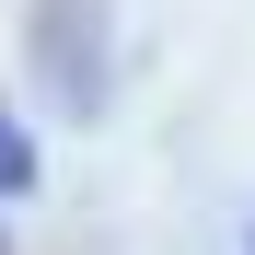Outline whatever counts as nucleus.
<instances>
[{"mask_svg":"<svg viewBox=\"0 0 255 255\" xmlns=\"http://www.w3.org/2000/svg\"><path fill=\"white\" fill-rule=\"evenodd\" d=\"M23 186H35V139L12 128V105H0V197H23Z\"/></svg>","mask_w":255,"mask_h":255,"instance_id":"nucleus-1","label":"nucleus"}]
</instances>
